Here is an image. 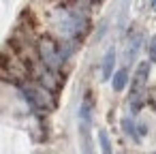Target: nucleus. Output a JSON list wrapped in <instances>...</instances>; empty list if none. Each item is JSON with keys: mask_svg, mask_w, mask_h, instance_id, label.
Here are the masks:
<instances>
[{"mask_svg": "<svg viewBox=\"0 0 156 154\" xmlns=\"http://www.w3.org/2000/svg\"><path fill=\"white\" fill-rule=\"evenodd\" d=\"M152 60H156V39H154V43H152Z\"/></svg>", "mask_w": 156, "mask_h": 154, "instance_id": "7ed1b4c3", "label": "nucleus"}, {"mask_svg": "<svg viewBox=\"0 0 156 154\" xmlns=\"http://www.w3.org/2000/svg\"><path fill=\"white\" fill-rule=\"evenodd\" d=\"M124 84H126V71H118L115 77H113V88L115 90H122Z\"/></svg>", "mask_w": 156, "mask_h": 154, "instance_id": "f257e3e1", "label": "nucleus"}, {"mask_svg": "<svg viewBox=\"0 0 156 154\" xmlns=\"http://www.w3.org/2000/svg\"><path fill=\"white\" fill-rule=\"evenodd\" d=\"M111 64H113V52H109L107 58H105V77H109V73H111Z\"/></svg>", "mask_w": 156, "mask_h": 154, "instance_id": "f03ea898", "label": "nucleus"}]
</instances>
